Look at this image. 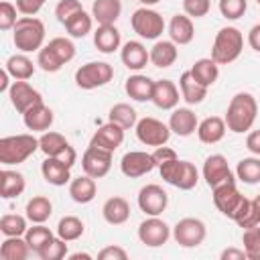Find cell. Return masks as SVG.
<instances>
[{
  "label": "cell",
  "mask_w": 260,
  "mask_h": 260,
  "mask_svg": "<svg viewBox=\"0 0 260 260\" xmlns=\"http://www.w3.org/2000/svg\"><path fill=\"white\" fill-rule=\"evenodd\" d=\"M256 116H258L256 98L252 93H248V91H240L228 104L225 126H228V130H232L236 134H242V132H248L254 126Z\"/></svg>",
  "instance_id": "obj_1"
},
{
  "label": "cell",
  "mask_w": 260,
  "mask_h": 260,
  "mask_svg": "<svg viewBox=\"0 0 260 260\" xmlns=\"http://www.w3.org/2000/svg\"><path fill=\"white\" fill-rule=\"evenodd\" d=\"M213 203L215 207L230 219H234L236 223L240 219H244L252 207V199L244 197L238 187H236V181L232 183H223V185H217L213 187Z\"/></svg>",
  "instance_id": "obj_2"
},
{
  "label": "cell",
  "mask_w": 260,
  "mask_h": 260,
  "mask_svg": "<svg viewBox=\"0 0 260 260\" xmlns=\"http://www.w3.org/2000/svg\"><path fill=\"white\" fill-rule=\"evenodd\" d=\"M12 41L22 53L41 51L45 41V24L35 16H20L12 28Z\"/></svg>",
  "instance_id": "obj_3"
},
{
  "label": "cell",
  "mask_w": 260,
  "mask_h": 260,
  "mask_svg": "<svg viewBox=\"0 0 260 260\" xmlns=\"http://www.w3.org/2000/svg\"><path fill=\"white\" fill-rule=\"evenodd\" d=\"M39 150V138L32 134H14L0 138V162L4 167L20 165Z\"/></svg>",
  "instance_id": "obj_4"
},
{
  "label": "cell",
  "mask_w": 260,
  "mask_h": 260,
  "mask_svg": "<svg viewBox=\"0 0 260 260\" xmlns=\"http://www.w3.org/2000/svg\"><path fill=\"white\" fill-rule=\"evenodd\" d=\"M244 49V35L236 26H223L215 35L213 47H211V59L217 65L234 63Z\"/></svg>",
  "instance_id": "obj_5"
},
{
  "label": "cell",
  "mask_w": 260,
  "mask_h": 260,
  "mask_svg": "<svg viewBox=\"0 0 260 260\" xmlns=\"http://www.w3.org/2000/svg\"><path fill=\"white\" fill-rule=\"evenodd\" d=\"M158 173L169 185H173L181 191H191L199 181V173H197L195 165L189 160H179V158L167 160V162L158 165Z\"/></svg>",
  "instance_id": "obj_6"
},
{
  "label": "cell",
  "mask_w": 260,
  "mask_h": 260,
  "mask_svg": "<svg viewBox=\"0 0 260 260\" xmlns=\"http://www.w3.org/2000/svg\"><path fill=\"white\" fill-rule=\"evenodd\" d=\"M114 77V67L106 61H89L75 71V83L81 89H95L110 83Z\"/></svg>",
  "instance_id": "obj_7"
},
{
  "label": "cell",
  "mask_w": 260,
  "mask_h": 260,
  "mask_svg": "<svg viewBox=\"0 0 260 260\" xmlns=\"http://www.w3.org/2000/svg\"><path fill=\"white\" fill-rule=\"evenodd\" d=\"M130 24H132V30H134L138 37L150 39V41H152V39H158V37L162 35V30H165V20H162V16H160L156 10L148 8V6H142V8L134 10L132 16H130Z\"/></svg>",
  "instance_id": "obj_8"
},
{
  "label": "cell",
  "mask_w": 260,
  "mask_h": 260,
  "mask_svg": "<svg viewBox=\"0 0 260 260\" xmlns=\"http://www.w3.org/2000/svg\"><path fill=\"white\" fill-rule=\"evenodd\" d=\"M207 236L205 223L197 217H183L173 228V238L183 248H197Z\"/></svg>",
  "instance_id": "obj_9"
},
{
  "label": "cell",
  "mask_w": 260,
  "mask_h": 260,
  "mask_svg": "<svg viewBox=\"0 0 260 260\" xmlns=\"http://www.w3.org/2000/svg\"><path fill=\"white\" fill-rule=\"evenodd\" d=\"M134 128H136V138L146 146H154L156 148V146L167 144L169 138H171L169 124H165V122H160L156 118H150V116L138 120Z\"/></svg>",
  "instance_id": "obj_10"
},
{
  "label": "cell",
  "mask_w": 260,
  "mask_h": 260,
  "mask_svg": "<svg viewBox=\"0 0 260 260\" xmlns=\"http://www.w3.org/2000/svg\"><path fill=\"white\" fill-rule=\"evenodd\" d=\"M81 169L85 175L93 179H102L112 169V152L106 148H100L95 144H89L81 156Z\"/></svg>",
  "instance_id": "obj_11"
},
{
  "label": "cell",
  "mask_w": 260,
  "mask_h": 260,
  "mask_svg": "<svg viewBox=\"0 0 260 260\" xmlns=\"http://www.w3.org/2000/svg\"><path fill=\"white\" fill-rule=\"evenodd\" d=\"M169 236H171V228L158 215H150L138 225V240L148 248H158L167 244Z\"/></svg>",
  "instance_id": "obj_12"
},
{
  "label": "cell",
  "mask_w": 260,
  "mask_h": 260,
  "mask_svg": "<svg viewBox=\"0 0 260 260\" xmlns=\"http://www.w3.org/2000/svg\"><path fill=\"white\" fill-rule=\"evenodd\" d=\"M203 179H205L207 187H211V189L217 187V185L236 181L223 154H211V156L205 158V162H203Z\"/></svg>",
  "instance_id": "obj_13"
},
{
  "label": "cell",
  "mask_w": 260,
  "mask_h": 260,
  "mask_svg": "<svg viewBox=\"0 0 260 260\" xmlns=\"http://www.w3.org/2000/svg\"><path fill=\"white\" fill-rule=\"evenodd\" d=\"M167 203H169V195L160 185L150 183L138 191V207L146 215H160L167 209Z\"/></svg>",
  "instance_id": "obj_14"
},
{
  "label": "cell",
  "mask_w": 260,
  "mask_h": 260,
  "mask_svg": "<svg viewBox=\"0 0 260 260\" xmlns=\"http://www.w3.org/2000/svg\"><path fill=\"white\" fill-rule=\"evenodd\" d=\"M154 167H156V162L152 158V152L148 154V152H142V150H130L120 160V171L128 179H138V177L150 173Z\"/></svg>",
  "instance_id": "obj_15"
},
{
  "label": "cell",
  "mask_w": 260,
  "mask_h": 260,
  "mask_svg": "<svg viewBox=\"0 0 260 260\" xmlns=\"http://www.w3.org/2000/svg\"><path fill=\"white\" fill-rule=\"evenodd\" d=\"M8 95H10V104L14 106V110H16L18 114H24V112L30 110L35 104H41V102H43L41 93H39L28 81H24V79H16V81L10 85Z\"/></svg>",
  "instance_id": "obj_16"
},
{
  "label": "cell",
  "mask_w": 260,
  "mask_h": 260,
  "mask_svg": "<svg viewBox=\"0 0 260 260\" xmlns=\"http://www.w3.org/2000/svg\"><path fill=\"white\" fill-rule=\"evenodd\" d=\"M41 173H43V179L49 183V185H55V187H63L67 183H71V167L65 165L61 158L57 156H47L41 165Z\"/></svg>",
  "instance_id": "obj_17"
},
{
  "label": "cell",
  "mask_w": 260,
  "mask_h": 260,
  "mask_svg": "<svg viewBox=\"0 0 260 260\" xmlns=\"http://www.w3.org/2000/svg\"><path fill=\"white\" fill-rule=\"evenodd\" d=\"M122 142H124V128L120 124H116V122H108V124L100 126L93 132L89 144H95L100 148H106V150L114 152Z\"/></svg>",
  "instance_id": "obj_18"
},
{
  "label": "cell",
  "mask_w": 260,
  "mask_h": 260,
  "mask_svg": "<svg viewBox=\"0 0 260 260\" xmlns=\"http://www.w3.org/2000/svg\"><path fill=\"white\" fill-rule=\"evenodd\" d=\"M120 59L128 69L140 71L150 61V51H146V47L140 41H128L120 51Z\"/></svg>",
  "instance_id": "obj_19"
},
{
  "label": "cell",
  "mask_w": 260,
  "mask_h": 260,
  "mask_svg": "<svg viewBox=\"0 0 260 260\" xmlns=\"http://www.w3.org/2000/svg\"><path fill=\"white\" fill-rule=\"evenodd\" d=\"M150 102L160 110H175L179 104V87L171 79H158L154 81V91Z\"/></svg>",
  "instance_id": "obj_20"
},
{
  "label": "cell",
  "mask_w": 260,
  "mask_h": 260,
  "mask_svg": "<svg viewBox=\"0 0 260 260\" xmlns=\"http://www.w3.org/2000/svg\"><path fill=\"white\" fill-rule=\"evenodd\" d=\"M53 110L49 106H45L43 102L41 104H35L30 110H26L22 114V122L28 130L32 132H47L53 124Z\"/></svg>",
  "instance_id": "obj_21"
},
{
  "label": "cell",
  "mask_w": 260,
  "mask_h": 260,
  "mask_svg": "<svg viewBox=\"0 0 260 260\" xmlns=\"http://www.w3.org/2000/svg\"><path fill=\"white\" fill-rule=\"evenodd\" d=\"M197 126H199L197 116L189 108H175L169 118V128L177 136H191L197 130Z\"/></svg>",
  "instance_id": "obj_22"
},
{
  "label": "cell",
  "mask_w": 260,
  "mask_h": 260,
  "mask_svg": "<svg viewBox=\"0 0 260 260\" xmlns=\"http://www.w3.org/2000/svg\"><path fill=\"white\" fill-rule=\"evenodd\" d=\"M169 37L175 45H189L195 37V26H193L191 16L175 14L169 22Z\"/></svg>",
  "instance_id": "obj_23"
},
{
  "label": "cell",
  "mask_w": 260,
  "mask_h": 260,
  "mask_svg": "<svg viewBox=\"0 0 260 260\" xmlns=\"http://www.w3.org/2000/svg\"><path fill=\"white\" fill-rule=\"evenodd\" d=\"M128 98L136 100V102H150L152 100V91H154V81L148 77V75H130L126 79V85H124Z\"/></svg>",
  "instance_id": "obj_24"
},
{
  "label": "cell",
  "mask_w": 260,
  "mask_h": 260,
  "mask_svg": "<svg viewBox=\"0 0 260 260\" xmlns=\"http://www.w3.org/2000/svg\"><path fill=\"white\" fill-rule=\"evenodd\" d=\"M179 89H181V98L195 106V104H201L205 98H207V87L201 85L199 81H195V77L191 75V71H183L181 77H179Z\"/></svg>",
  "instance_id": "obj_25"
},
{
  "label": "cell",
  "mask_w": 260,
  "mask_h": 260,
  "mask_svg": "<svg viewBox=\"0 0 260 260\" xmlns=\"http://www.w3.org/2000/svg\"><path fill=\"white\" fill-rule=\"evenodd\" d=\"M225 120L219 116H209L197 126V136L205 144H215L225 136Z\"/></svg>",
  "instance_id": "obj_26"
},
{
  "label": "cell",
  "mask_w": 260,
  "mask_h": 260,
  "mask_svg": "<svg viewBox=\"0 0 260 260\" xmlns=\"http://www.w3.org/2000/svg\"><path fill=\"white\" fill-rule=\"evenodd\" d=\"M26 187L24 175L18 171H10V169H2L0 171V197L2 199H12L22 195Z\"/></svg>",
  "instance_id": "obj_27"
},
{
  "label": "cell",
  "mask_w": 260,
  "mask_h": 260,
  "mask_svg": "<svg viewBox=\"0 0 260 260\" xmlns=\"http://www.w3.org/2000/svg\"><path fill=\"white\" fill-rule=\"evenodd\" d=\"M98 193V187H95V179L89 177V175H79L75 179H71L69 183V195L75 203H89Z\"/></svg>",
  "instance_id": "obj_28"
},
{
  "label": "cell",
  "mask_w": 260,
  "mask_h": 260,
  "mask_svg": "<svg viewBox=\"0 0 260 260\" xmlns=\"http://www.w3.org/2000/svg\"><path fill=\"white\" fill-rule=\"evenodd\" d=\"M120 30L114 24H100L93 32V45L100 53H114L120 47Z\"/></svg>",
  "instance_id": "obj_29"
},
{
  "label": "cell",
  "mask_w": 260,
  "mask_h": 260,
  "mask_svg": "<svg viewBox=\"0 0 260 260\" xmlns=\"http://www.w3.org/2000/svg\"><path fill=\"white\" fill-rule=\"evenodd\" d=\"M102 215H104V219L108 223L120 225V223L128 221V217H130V205H128V201L124 197H118V195L116 197H110L104 203V207H102Z\"/></svg>",
  "instance_id": "obj_30"
},
{
  "label": "cell",
  "mask_w": 260,
  "mask_h": 260,
  "mask_svg": "<svg viewBox=\"0 0 260 260\" xmlns=\"http://www.w3.org/2000/svg\"><path fill=\"white\" fill-rule=\"evenodd\" d=\"M120 0H93L91 4V16L98 20V24H114L120 18Z\"/></svg>",
  "instance_id": "obj_31"
},
{
  "label": "cell",
  "mask_w": 260,
  "mask_h": 260,
  "mask_svg": "<svg viewBox=\"0 0 260 260\" xmlns=\"http://www.w3.org/2000/svg\"><path fill=\"white\" fill-rule=\"evenodd\" d=\"M179 57V51H177V45L173 41H156L150 49V63L154 67H171Z\"/></svg>",
  "instance_id": "obj_32"
},
{
  "label": "cell",
  "mask_w": 260,
  "mask_h": 260,
  "mask_svg": "<svg viewBox=\"0 0 260 260\" xmlns=\"http://www.w3.org/2000/svg\"><path fill=\"white\" fill-rule=\"evenodd\" d=\"M189 71H191V75L195 77V81H199V83L205 85V87L213 85V83L217 81V77H219V65H217L211 57L197 59Z\"/></svg>",
  "instance_id": "obj_33"
},
{
  "label": "cell",
  "mask_w": 260,
  "mask_h": 260,
  "mask_svg": "<svg viewBox=\"0 0 260 260\" xmlns=\"http://www.w3.org/2000/svg\"><path fill=\"white\" fill-rule=\"evenodd\" d=\"M28 254H30V246L20 236H6V240L0 246L2 260H26Z\"/></svg>",
  "instance_id": "obj_34"
},
{
  "label": "cell",
  "mask_w": 260,
  "mask_h": 260,
  "mask_svg": "<svg viewBox=\"0 0 260 260\" xmlns=\"http://www.w3.org/2000/svg\"><path fill=\"white\" fill-rule=\"evenodd\" d=\"M53 213V203L45 195H35L26 203V217L32 223H45Z\"/></svg>",
  "instance_id": "obj_35"
},
{
  "label": "cell",
  "mask_w": 260,
  "mask_h": 260,
  "mask_svg": "<svg viewBox=\"0 0 260 260\" xmlns=\"http://www.w3.org/2000/svg\"><path fill=\"white\" fill-rule=\"evenodd\" d=\"M67 146H69V142H67L65 136L59 134V132L47 130V132H43V136L39 138V150H43L45 156H61V154L67 150Z\"/></svg>",
  "instance_id": "obj_36"
},
{
  "label": "cell",
  "mask_w": 260,
  "mask_h": 260,
  "mask_svg": "<svg viewBox=\"0 0 260 260\" xmlns=\"http://www.w3.org/2000/svg\"><path fill=\"white\" fill-rule=\"evenodd\" d=\"M4 69L10 73V77H14V79H24V81H26V79H30L32 73H35V63H32L26 55H12V57H8Z\"/></svg>",
  "instance_id": "obj_37"
},
{
  "label": "cell",
  "mask_w": 260,
  "mask_h": 260,
  "mask_svg": "<svg viewBox=\"0 0 260 260\" xmlns=\"http://www.w3.org/2000/svg\"><path fill=\"white\" fill-rule=\"evenodd\" d=\"M83 232H85V225H83V221H81L79 217H75V215H65V217H61L59 223H57V236H59L61 240H65V242L79 240V238L83 236Z\"/></svg>",
  "instance_id": "obj_38"
},
{
  "label": "cell",
  "mask_w": 260,
  "mask_h": 260,
  "mask_svg": "<svg viewBox=\"0 0 260 260\" xmlns=\"http://www.w3.org/2000/svg\"><path fill=\"white\" fill-rule=\"evenodd\" d=\"M53 238H55L53 232H51L49 228H45L43 223H35V225L28 228L26 234H24V240L28 242V246H30V250H32L35 254L43 252V250L49 246V242H51Z\"/></svg>",
  "instance_id": "obj_39"
},
{
  "label": "cell",
  "mask_w": 260,
  "mask_h": 260,
  "mask_svg": "<svg viewBox=\"0 0 260 260\" xmlns=\"http://www.w3.org/2000/svg\"><path fill=\"white\" fill-rule=\"evenodd\" d=\"M236 175L242 183L248 185H256L260 183V156H246L238 162L236 167Z\"/></svg>",
  "instance_id": "obj_40"
},
{
  "label": "cell",
  "mask_w": 260,
  "mask_h": 260,
  "mask_svg": "<svg viewBox=\"0 0 260 260\" xmlns=\"http://www.w3.org/2000/svg\"><path fill=\"white\" fill-rule=\"evenodd\" d=\"M108 118H110V122H116V124H120L124 130H128V128H134V126H136V122H138L136 110H134L130 104H124V102H120V104L112 106V108H110V114H108Z\"/></svg>",
  "instance_id": "obj_41"
},
{
  "label": "cell",
  "mask_w": 260,
  "mask_h": 260,
  "mask_svg": "<svg viewBox=\"0 0 260 260\" xmlns=\"http://www.w3.org/2000/svg\"><path fill=\"white\" fill-rule=\"evenodd\" d=\"M91 16L85 12V10H79L77 14H73L63 26L67 28V32L75 39H83L87 32H91Z\"/></svg>",
  "instance_id": "obj_42"
},
{
  "label": "cell",
  "mask_w": 260,
  "mask_h": 260,
  "mask_svg": "<svg viewBox=\"0 0 260 260\" xmlns=\"http://www.w3.org/2000/svg\"><path fill=\"white\" fill-rule=\"evenodd\" d=\"M26 219L28 217H22L18 213H6L0 217V232L4 236H22L26 234Z\"/></svg>",
  "instance_id": "obj_43"
},
{
  "label": "cell",
  "mask_w": 260,
  "mask_h": 260,
  "mask_svg": "<svg viewBox=\"0 0 260 260\" xmlns=\"http://www.w3.org/2000/svg\"><path fill=\"white\" fill-rule=\"evenodd\" d=\"M242 244L248 260H260V225L246 228L242 234Z\"/></svg>",
  "instance_id": "obj_44"
},
{
  "label": "cell",
  "mask_w": 260,
  "mask_h": 260,
  "mask_svg": "<svg viewBox=\"0 0 260 260\" xmlns=\"http://www.w3.org/2000/svg\"><path fill=\"white\" fill-rule=\"evenodd\" d=\"M47 47L55 53V57L65 65V63H69L73 57H75V45L69 41V39H65V37H55V39H51L49 43H47Z\"/></svg>",
  "instance_id": "obj_45"
},
{
  "label": "cell",
  "mask_w": 260,
  "mask_h": 260,
  "mask_svg": "<svg viewBox=\"0 0 260 260\" xmlns=\"http://www.w3.org/2000/svg\"><path fill=\"white\" fill-rule=\"evenodd\" d=\"M217 8H219V12H221L223 18L238 20V18L244 16V12L248 8V2L246 0H219Z\"/></svg>",
  "instance_id": "obj_46"
},
{
  "label": "cell",
  "mask_w": 260,
  "mask_h": 260,
  "mask_svg": "<svg viewBox=\"0 0 260 260\" xmlns=\"http://www.w3.org/2000/svg\"><path fill=\"white\" fill-rule=\"evenodd\" d=\"M37 65L45 71V73H57L61 67H63V63L55 57V53L45 45L41 51H39V57H37Z\"/></svg>",
  "instance_id": "obj_47"
},
{
  "label": "cell",
  "mask_w": 260,
  "mask_h": 260,
  "mask_svg": "<svg viewBox=\"0 0 260 260\" xmlns=\"http://www.w3.org/2000/svg\"><path fill=\"white\" fill-rule=\"evenodd\" d=\"M65 256H67V242L61 240L59 236L53 238V240L49 242V246H47L43 252H39V258H41V260H61V258H65Z\"/></svg>",
  "instance_id": "obj_48"
},
{
  "label": "cell",
  "mask_w": 260,
  "mask_h": 260,
  "mask_svg": "<svg viewBox=\"0 0 260 260\" xmlns=\"http://www.w3.org/2000/svg\"><path fill=\"white\" fill-rule=\"evenodd\" d=\"M79 10H83L81 2L79 0H61L57 6H55V16L61 24H65L73 14H77Z\"/></svg>",
  "instance_id": "obj_49"
},
{
  "label": "cell",
  "mask_w": 260,
  "mask_h": 260,
  "mask_svg": "<svg viewBox=\"0 0 260 260\" xmlns=\"http://www.w3.org/2000/svg\"><path fill=\"white\" fill-rule=\"evenodd\" d=\"M16 6L14 4H10L8 0H2L0 2V28L2 30H10V28H14V24H16Z\"/></svg>",
  "instance_id": "obj_50"
},
{
  "label": "cell",
  "mask_w": 260,
  "mask_h": 260,
  "mask_svg": "<svg viewBox=\"0 0 260 260\" xmlns=\"http://www.w3.org/2000/svg\"><path fill=\"white\" fill-rule=\"evenodd\" d=\"M211 0H183V10L191 18H201L209 12Z\"/></svg>",
  "instance_id": "obj_51"
},
{
  "label": "cell",
  "mask_w": 260,
  "mask_h": 260,
  "mask_svg": "<svg viewBox=\"0 0 260 260\" xmlns=\"http://www.w3.org/2000/svg\"><path fill=\"white\" fill-rule=\"evenodd\" d=\"M45 2H47V0H16V8H18V12L24 14V16H35V14L43 8Z\"/></svg>",
  "instance_id": "obj_52"
},
{
  "label": "cell",
  "mask_w": 260,
  "mask_h": 260,
  "mask_svg": "<svg viewBox=\"0 0 260 260\" xmlns=\"http://www.w3.org/2000/svg\"><path fill=\"white\" fill-rule=\"evenodd\" d=\"M98 258H100V260H126L128 254H126V250L120 248V246H106L104 250L98 252Z\"/></svg>",
  "instance_id": "obj_53"
},
{
  "label": "cell",
  "mask_w": 260,
  "mask_h": 260,
  "mask_svg": "<svg viewBox=\"0 0 260 260\" xmlns=\"http://www.w3.org/2000/svg\"><path fill=\"white\" fill-rule=\"evenodd\" d=\"M152 158H154V162H156V167H158V165H162V162H167V160L177 158V152H175L173 148H169V146L162 144V146H156V148H154Z\"/></svg>",
  "instance_id": "obj_54"
},
{
  "label": "cell",
  "mask_w": 260,
  "mask_h": 260,
  "mask_svg": "<svg viewBox=\"0 0 260 260\" xmlns=\"http://www.w3.org/2000/svg\"><path fill=\"white\" fill-rule=\"evenodd\" d=\"M246 148H248L252 154L260 156V130H254V132L248 134V138H246Z\"/></svg>",
  "instance_id": "obj_55"
},
{
  "label": "cell",
  "mask_w": 260,
  "mask_h": 260,
  "mask_svg": "<svg viewBox=\"0 0 260 260\" xmlns=\"http://www.w3.org/2000/svg\"><path fill=\"white\" fill-rule=\"evenodd\" d=\"M248 43H250V47H252L256 53H260V24H254V26L250 28V32H248Z\"/></svg>",
  "instance_id": "obj_56"
},
{
  "label": "cell",
  "mask_w": 260,
  "mask_h": 260,
  "mask_svg": "<svg viewBox=\"0 0 260 260\" xmlns=\"http://www.w3.org/2000/svg\"><path fill=\"white\" fill-rule=\"evenodd\" d=\"M248 258L244 250H238V248H225L221 252V260H244Z\"/></svg>",
  "instance_id": "obj_57"
},
{
  "label": "cell",
  "mask_w": 260,
  "mask_h": 260,
  "mask_svg": "<svg viewBox=\"0 0 260 260\" xmlns=\"http://www.w3.org/2000/svg\"><path fill=\"white\" fill-rule=\"evenodd\" d=\"M8 77H10V73L4 69L2 73H0V91H8L10 87H8Z\"/></svg>",
  "instance_id": "obj_58"
},
{
  "label": "cell",
  "mask_w": 260,
  "mask_h": 260,
  "mask_svg": "<svg viewBox=\"0 0 260 260\" xmlns=\"http://www.w3.org/2000/svg\"><path fill=\"white\" fill-rule=\"evenodd\" d=\"M79 258H83V260H89L91 256H89V254H85V252H75V254H71V256H69V260H79Z\"/></svg>",
  "instance_id": "obj_59"
},
{
  "label": "cell",
  "mask_w": 260,
  "mask_h": 260,
  "mask_svg": "<svg viewBox=\"0 0 260 260\" xmlns=\"http://www.w3.org/2000/svg\"><path fill=\"white\" fill-rule=\"evenodd\" d=\"M140 4H144V6H152V4H156V2H160V0H138Z\"/></svg>",
  "instance_id": "obj_60"
},
{
  "label": "cell",
  "mask_w": 260,
  "mask_h": 260,
  "mask_svg": "<svg viewBox=\"0 0 260 260\" xmlns=\"http://www.w3.org/2000/svg\"><path fill=\"white\" fill-rule=\"evenodd\" d=\"M252 201H254V205H256V207H258V211H260V195H256Z\"/></svg>",
  "instance_id": "obj_61"
},
{
  "label": "cell",
  "mask_w": 260,
  "mask_h": 260,
  "mask_svg": "<svg viewBox=\"0 0 260 260\" xmlns=\"http://www.w3.org/2000/svg\"><path fill=\"white\" fill-rule=\"evenodd\" d=\"M256 2H258V6H260V0H256Z\"/></svg>",
  "instance_id": "obj_62"
}]
</instances>
